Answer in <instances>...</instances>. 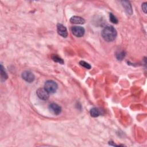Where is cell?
<instances>
[{
	"label": "cell",
	"mask_w": 147,
	"mask_h": 147,
	"mask_svg": "<svg viewBox=\"0 0 147 147\" xmlns=\"http://www.w3.org/2000/svg\"><path fill=\"white\" fill-rule=\"evenodd\" d=\"M101 34L103 39L107 42H111L114 41L117 36L116 30L111 26L105 27L103 29Z\"/></svg>",
	"instance_id": "cell-1"
},
{
	"label": "cell",
	"mask_w": 147,
	"mask_h": 147,
	"mask_svg": "<svg viewBox=\"0 0 147 147\" xmlns=\"http://www.w3.org/2000/svg\"><path fill=\"white\" fill-rule=\"evenodd\" d=\"M79 64H80V65H81V66L85 67V68H86V69L89 70V69H90V68H91V65H90L89 63H87V62H85V61H83V60L81 61V62H79Z\"/></svg>",
	"instance_id": "cell-15"
},
{
	"label": "cell",
	"mask_w": 147,
	"mask_h": 147,
	"mask_svg": "<svg viewBox=\"0 0 147 147\" xmlns=\"http://www.w3.org/2000/svg\"><path fill=\"white\" fill-rule=\"evenodd\" d=\"M90 113L91 117H97L101 114V111L99 109L96 108V107H93L92 108L90 111Z\"/></svg>",
	"instance_id": "cell-10"
},
{
	"label": "cell",
	"mask_w": 147,
	"mask_h": 147,
	"mask_svg": "<svg viewBox=\"0 0 147 147\" xmlns=\"http://www.w3.org/2000/svg\"><path fill=\"white\" fill-rule=\"evenodd\" d=\"M70 21L72 24H84L85 23V20L84 19H83L81 17L77 16H72L70 19Z\"/></svg>",
	"instance_id": "cell-8"
},
{
	"label": "cell",
	"mask_w": 147,
	"mask_h": 147,
	"mask_svg": "<svg viewBox=\"0 0 147 147\" xmlns=\"http://www.w3.org/2000/svg\"><path fill=\"white\" fill-rule=\"evenodd\" d=\"M1 81L4 82L8 79V75L7 72L5 71L4 66L3 64H1Z\"/></svg>",
	"instance_id": "cell-11"
},
{
	"label": "cell",
	"mask_w": 147,
	"mask_h": 147,
	"mask_svg": "<svg viewBox=\"0 0 147 147\" xmlns=\"http://www.w3.org/2000/svg\"><path fill=\"white\" fill-rule=\"evenodd\" d=\"M49 109L50 111L55 115H59L62 112V107L55 103H52L50 105Z\"/></svg>",
	"instance_id": "cell-7"
},
{
	"label": "cell",
	"mask_w": 147,
	"mask_h": 147,
	"mask_svg": "<svg viewBox=\"0 0 147 147\" xmlns=\"http://www.w3.org/2000/svg\"><path fill=\"white\" fill-rule=\"evenodd\" d=\"M125 55H126V54H125V51L118 52L116 54V58L118 60H122L125 58Z\"/></svg>",
	"instance_id": "cell-13"
},
{
	"label": "cell",
	"mask_w": 147,
	"mask_h": 147,
	"mask_svg": "<svg viewBox=\"0 0 147 147\" xmlns=\"http://www.w3.org/2000/svg\"><path fill=\"white\" fill-rule=\"evenodd\" d=\"M57 31L58 34L64 38H67L68 36L67 28L62 24L58 23L57 24Z\"/></svg>",
	"instance_id": "cell-6"
},
{
	"label": "cell",
	"mask_w": 147,
	"mask_h": 147,
	"mask_svg": "<svg viewBox=\"0 0 147 147\" xmlns=\"http://www.w3.org/2000/svg\"><path fill=\"white\" fill-rule=\"evenodd\" d=\"M109 17H110V21L113 23V24H117L118 23V20L117 19V17L111 13L109 14Z\"/></svg>",
	"instance_id": "cell-14"
},
{
	"label": "cell",
	"mask_w": 147,
	"mask_h": 147,
	"mask_svg": "<svg viewBox=\"0 0 147 147\" xmlns=\"http://www.w3.org/2000/svg\"><path fill=\"white\" fill-rule=\"evenodd\" d=\"M71 32L77 38H81L84 36L85 30L82 27L74 26L71 28Z\"/></svg>",
	"instance_id": "cell-3"
},
{
	"label": "cell",
	"mask_w": 147,
	"mask_h": 147,
	"mask_svg": "<svg viewBox=\"0 0 147 147\" xmlns=\"http://www.w3.org/2000/svg\"><path fill=\"white\" fill-rule=\"evenodd\" d=\"M141 7H142V11H144V12L145 13H146V3H143V4H142Z\"/></svg>",
	"instance_id": "cell-16"
},
{
	"label": "cell",
	"mask_w": 147,
	"mask_h": 147,
	"mask_svg": "<svg viewBox=\"0 0 147 147\" xmlns=\"http://www.w3.org/2000/svg\"><path fill=\"white\" fill-rule=\"evenodd\" d=\"M36 94L42 100H47L50 97V93L44 88H40L36 91Z\"/></svg>",
	"instance_id": "cell-4"
},
{
	"label": "cell",
	"mask_w": 147,
	"mask_h": 147,
	"mask_svg": "<svg viewBox=\"0 0 147 147\" xmlns=\"http://www.w3.org/2000/svg\"><path fill=\"white\" fill-rule=\"evenodd\" d=\"M121 3L122 4V6L124 7L126 12L130 15H132L133 13V10H132V5L130 3V2L127 1H121Z\"/></svg>",
	"instance_id": "cell-9"
},
{
	"label": "cell",
	"mask_w": 147,
	"mask_h": 147,
	"mask_svg": "<svg viewBox=\"0 0 147 147\" xmlns=\"http://www.w3.org/2000/svg\"><path fill=\"white\" fill-rule=\"evenodd\" d=\"M21 77L24 80L29 83L34 82L35 78L34 74L30 71H24V72H23Z\"/></svg>",
	"instance_id": "cell-5"
},
{
	"label": "cell",
	"mask_w": 147,
	"mask_h": 147,
	"mask_svg": "<svg viewBox=\"0 0 147 147\" xmlns=\"http://www.w3.org/2000/svg\"><path fill=\"white\" fill-rule=\"evenodd\" d=\"M52 59L56 62V63H59L60 64H64V61L63 60L60 58L59 57L58 55H52Z\"/></svg>",
	"instance_id": "cell-12"
},
{
	"label": "cell",
	"mask_w": 147,
	"mask_h": 147,
	"mask_svg": "<svg viewBox=\"0 0 147 147\" xmlns=\"http://www.w3.org/2000/svg\"><path fill=\"white\" fill-rule=\"evenodd\" d=\"M58 88V84L54 81L49 80L47 81L44 85V89L50 93H55Z\"/></svg>",
	"instance_id": "cell-2"
}]
</instances>
